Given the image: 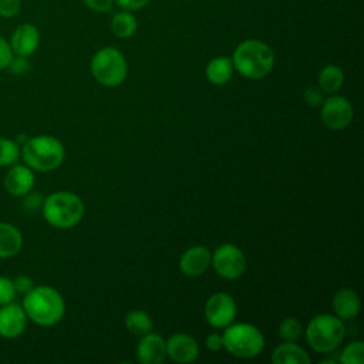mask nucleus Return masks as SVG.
<instances>
[{
    "label": "nucleus",
    "mask_w": 364,
    "mask_h": 364,
    "mask_svg": "<svg viewBox=\"0 0 364 364\" xmlns=\"http://www.w3.org/2000/svg\"><path fill=\"white\" fill-rule=\"evenodd\" d=\"M23 162L37 172H51L61 166L65 158V148L60 139L53 135L41 134L21 145Z\"/></svg>",
    "instance_id": "nucleus-3"
},
{
    "label": "nucleus",
    "mask_w": 364,
    "mask_h": 364,
    "mask_svg": "<svg viewBox=\"0 0 364 364\" xmlns=\"http://www.w3.org/2000/svg\"><path fill=\"white\" fill-rule=\"evenodd\" d=\"M13 74L16 75H23L30 70V64L27 61V57H21V55H13L9 67H7Z\"/></svg>",
    "instance_id": "nucleus-30"
},
{
    "label": "nucleus",
    "mask_w": 364,
    "mask_h": 364,
    "mask_svg": "<svg viewBox=\"0 0 364 364\" xmlns=\"http://www.w3.org/2000/svg\"><path fill=\"white\" fill-rule=\"evenodd\" d=\"M23 309L33 323L51 327L60 323L65 314V301L58 290L51 286H34L24 294Z\"/></svg>",
    "instance_id": "nucleus-1"
},
{
    "label": "nucleus",
    "mask_w": 364,
    "mask_h": 364,
    "mask_svg": "<svg viewBox=\"0 0 364 364\" xmlns=\"http://www.w3.org/2000/svg\"><path fill=\"white\" fill-rule=\"evenodd\" d=\"M343 364H363L364 363V344L363 341H353L344 347L340 354Z\"/></svg>",
    "instance_id": "nucleus-26"
},
{
    "label": "nucleus",
    "mask_w": 364,
    "mask_h": 364,
    "mask_svg": "<svg viewBox=\"0 0 364 364\" xmlns=\"http://www.w3.org/2000/svg\"><path fill=\"white\" fill-rule=\"evenodd\" d=\"M212 253L206 246L198 245L186 249L179 259V269L183 274L195 277L206 272L210 264Z\"/></svg>",
    "instance_id": "nucleus-16"
},
{
    "label": "nucleus",
    "mask_w": 364,
    "mask_h": 364,
    "mask_svg": "<svg viewBox=\"0 0 364 364\" xmlns=\"http://www.w3.org/2000/svg\"><path fill=\"white\" fill-rule=\"evenodd\" d=\"M210 264L220 277L226 280H235L240 277L246 270V256L237 246L225 243L213 252Z\"/></svg>",
    "instance_id": "nucleus-8"
},
{
    "label": "nucleus",
    "mask_w": 364,
    "mask_h": 364,
    "mask_svg": "<svg viewBox=\"0 0 364 364\" xmlns=\"http://www.w3.org/2000/svg\"><path fill=\"white\" fill-rule=\"evenodd\" d=\"M36 182L34 171L26 164H13L4 175L3 185L7 193L11 196L21 198L30 191H33Z\"/></svg>",
    "instance_id": "nucleus-12"
},
{
    "label": "nucleus",
    "mask_w": 364,
    "mask_h": 364,
    "mask_svg": "<svg viewBox=\"0 0 364 364\" xmlns=\"http://www.w3.org/2000/svg\"><path fill=\"white\" fill-rule=\"evenodd\" d=\"M21 146L10 138H0V168L11 166L20 159Z\"/></svg>",
    "instance_id": "nucleus-24"
},
{
    "label": "nucleus",
    "mask_w": 364,
    "mask_h": 364,
    "mask_svg": "<svg viewBox=\"0 0 364 364\" xmlns=\"http://www.w3.org/2000/svg\"><path fill=\"white\" fill-rule=\"evenodd\" d=\"M272 363L274 364H310L311 358L307 354V351L297 346L294 341H283L279 344L273 354H272Z\"/></svg>",
    "instance_id": "nucleus-18"
},
{
    "label": "nucleus",
    "mask_w": 364,
    "mask_h": 364,
    "mask_svg": "<svg viewBox=\"0 0 364 364\" xmlns=\"http://www.w3.org/2000/svg\"><path fill=\"white\" fill-rule=\"evenodd\" d=\"M21 0H0V16L10 18L20 11Z\"/></svg>",
    "instance_id": "nucleus-29"
},
{
    "label": "nucleus",
    "mask_w": 364,
    "mask_h": 364,
    "mask_svg": "<svg viewBox=\"0 0 364 364\" xmlns=\"http://www.w3.org/2000/svg\"><path fill=\"white\" fill-rule=\"evenodd\" d=\"M344 82V73L338 65L327 64L318 73V88L323 92L334 94L337 92Z\"/></svg>",
    "instance_id": "nucleus-21"
},
{
    "label": "nucleus",
    "mask_w": 364,
    "mask_h": 364,
    "mask_svg": "<svg viewBox=\"0 0 364 364\" xmlns=\"http://www.w3.org/2000/svg\"><path fill=\"white\" fill-rule=\"evenodd\" d=\"M205 318L213 328H225L233 323L237 307L233 297L228 293L219 291L209 296L205 303Z\"/></svg>",
    "instance_id": "nucleus-9"
},
{
    "label": "nucleus",
    "mask_w": 364,
    "mask_h": 364,
    "mask_svg": "<svg viewBox=\"0 0 364 364\" xmlns=\"http://www.w3.org/2000/svg\"><path fill=\"white\" fill-rule=\"evenodd\" d=\"M13 51L10 47V43L6 41L4 37L0 36V71L6 70L13 58Z\"/></svg>",
    "instance_id": "nucleus-31"
},
{
    "label": "nucleus",
    "mask_w": 364,
    "mask_h": 364,
    "mask_svg": "<svg viewBox=\"0 0 364 364\" xmlns=\"http://www.w3.org/2000/svg\"><path fill=\"white\" fill-rule=\"evenodd\" d=\"M138 21L132 11L121 10L111 18V31L118 38H129L136 33Z\"/></svg>",
    "instance_id": "nucleus-22"
},
{
    "label": "nucleus",
    "mask_w": 364,
    "mask_h": 364,
    "mask_svg": "<svg viewBox=\"0 0 364 364\" xmlns=\"http://www.w3.org/2000/svg\"><path fill=\"white\" fill-rule=\"evenodd\" d=\"M43 216L48 225L57 229H71L77 226L85 212L82 199L68 191H57L43 200Z\"/></svg>",
    "instance_id": "nucleus-4"
},
{
    "label": "nucleus",
    "mask_w": 364,
    "mask_h": 364,
    "mask_svg": "<svg viewBox=\"0 0 364 364\" xmlns=\"http://www.w3.org/2000/svg\"><path fill=\"white\" fill-rule=\"evenodd\" d=\"M206 347L210 351H220L223 348V340H222V334L219 333H210L206 337Z\"/></svg>",
    "instance_id": "nucleus-36"
},
{
    "label": "nucleus",
    "mask_w": 364,
    "mask_h": 364,
    "mask_svg": "<svg viewBox=\"0 0 364 364\" xmlns=\"http://www.w3.org/2000/svg\"><path fill=\"white\" fill-rule=\"evenodd\" d=\"M82 1L90 10L95 13H105L111 10V7L114 6V0H82Z\"/></svg>",
    "instance_id": "nucleus-35"
},
{
    "label": "nucleus",
    "mask_w": 364,
    "mask_h": 364,
    "mask_svg": "<svg viewBox=\"0 0 364 364\" xmlns=\"http://www.w3.org/2000/svg\"><path fill=\"white\" fill-rule=\"evenodd\" d=\"M91 74L104 87L121 85L128 74L124 54L115 47L100 48L91 58Z\"/></svg>",
    "instance_id": "nucleus-7"
},
{
    "label": "nucleus",
    "mask_w": 364,
    "mask_h": 364,
    "mask_svg": "<svg viewBox=\"0 0 364 364\" xmlns=\"http://www.w3.org/2000/svg\"><path fill=\"white\" fill-rule=\"evenodd\" d=\"M321 121L328 129H344L354 117L351 102L341 95H331L321 102Z\"/></svg>",
    "instance_id": "nucleus-10"
},
{
    "label": "nucleus",
    "mask_w": 364,
    "mask_h": 364,
    "mask_svg": "<svg viewBox=\"0 0 364 364\" xmlns=\"http://www.w3.org/2000/svg\"><path fill=\"white\" fill-rule=\"evenodd\" d=\"M23 198V208L27 210V212H36L38 209H41L43 206V200L44 198L38 193V192H33L30 191L28 193H26Z\"/></svg>",
    "instance_id": "nucleus-28"
},
{
    "label": "nucleus",
    "mask_w": 364,
    "mask_h": 364,
    "mask_svg": "<svg viewBox=\"0 0 364 364\" xmlns=\"http://www.w3.org/2000/svg\"><path fill=\"white\" fill-rule=\"evenodd\" d=\"M16 296H17V291H16L13 279L0 276V306L14 301Z\"/></svg>",
    "instance_id": "nucleus-27"
},
{
    "label": "nucleus",
    "mask_w": 364,
    "mask_h": 364,
    "mask_svg": "<svg viewBox=\"0 0 364 364\" xmlns=\"http://www.w3.org/2000/svg\"><path fill=\"white\" fill-rule=\"evenodd\" d=\"M40 46V31L31 23L20 24L11 34L10 47L14 55L30 57Z\"/></svg>",
    "instance_id": "nucleus-14"
},
{
    "label": "nucleus",
    "mask_w": 364,
    "mask_h": 364,
    "mask_svg": "<svg viewBox=\"0 0 364 364\" xmlns=\"http://www.w3.org/2000/svg\"><path fill=\"white\" fill-rule=\"evenodd\" d=\"M303 333L301 323L294 317H286L279 324V336L284 341H296Z\"/></svg>",
    "instance_id": "nucleus-25"
},
{
    "label": "nucleus",
    "mask_w": 364,
    "mask_h": 364,
    "mask_svg": "<svg viewBox=\"0 0 364 364\" xmlns=\"http://www.w3.org/2000/svg\"><path fill=\"white\" fill-rule=\"evenodd\" d=\"M13 283H14V287H16V291L20 293V294H26L28 293L33 287H34V282L31 277H28L27 274H18L13 279Z\"/></svg>",
    "instance_id": "nucleus-33"
},
{
    "label": "nucleus",
    "mask_w": 364,
    "mask_h": 364,
    "mask_svg": "<svg viewBox=\"0 0 364 364\" xmlns=\"http://www.w3.org/2000/svg\"><path fill=\"white\" fill-rule=\"evenodd\" d=\"M233 63L232 58L225 57V55H219L212 58L206 68H205V74L209 82L215 84V85H223L226 84L232 75H233Z\"/></svg>",
    "instance_id": "nucleus-20"
},
{
    "label": "nucleus",
    "mask_w": 364,
    "mask_h": 364,
    "mask_svg": "<svg viewBox=\"0 0 364 364\" xmlns=\"http://www.w3.org/2000/svg\"><path fill=\"white\" fill-rule=\"evenodd\" d=\"M28 317L23 306L11 301L0 306V337L13 340L20 337L27 327Z\"/></svg>",
    "instance_id": "nucleus-11"
},
{
    "label": "nucleus",
    "mask_w": 364,
    "mask_h": 364,
    "mask_svg": "<svg viewBox=\"0 0 364 364\" xmlns=\"http://www.w3.org/2000/svg\"><path fill=\"white\" fill-rule=\"evenodd\" d=\"M222 340L223 348L237 358H253L264 347L263 333L250 323H230L225 327Z\"/></svg>",
    "instance_id": "nucleus-6"
},
{
    "label": "nucleus",
    "mask_w": 364,
    "mask_h": 364,
    "mask_svg": "<svg viewBox=\"0 0 364 364\" xmlns=\"http://www.w3.org/2000/svg\"><path fill=\"white\" fill-rule=\"evenodd\" d=\"M333 310L340 320H351L360 313V297L351 289H340L333 297Z\"/></svg>",
    "instance_id": "nucleus-17"
},
{
    "label": "nucleus",
    "mask_w": 364,
    "mask_h": 364,
    "mask_svg": "<svg viewBox=\"0 0 364 364\" xmlns=\"http://www.w3.org/2000/svg\"><path fill=\"white\" fill-rule=\"evenodd\" d=\"M23 246V235L17 226L9 222H0V259L16 256Z\"/></svg>",
    "instance_id": "nucleus-19"
},
{
    "label": "nucleus",
    "mask_w": 364,
    "mask_h": 364,
    "mask_svg": "<svg viewBox=\"0 0 364 364\" xmlns=\"http://www.w3.org/2000/svg\"><path fill=\"white\" fill-rule=\"evenodd\" d=\"M232 63L240 75L250 80H260L273 70L274 53L266 43L250 38L236 46Z\"/></svg>",
    "instance_id": "nucleus-2"
},
{
    "label": "nucleus",
    "mask_w": 364,
    "mask_h": 364,
    "mask_svg": "<svg viewBox=\"0 0 364 364\" xmlns=\"http://www.w3.org/2000/svg\"><path fill=\"white\" fill-rule=\"evenodd\" d=\"M166 344V357L179 364H188L198 358L199 355V344L198 341L186 334L176 333L165 340Z\"/></svg>",
    "instance_id": "nucleus-13"
},
{
    "label": "nucleus",
    "mask_w": 364,
    "mask_h": 364,
    "mask_svg": "<svg viewBox=\"0 0 364 364\" xmlns=\"http://www.w3.org/2000/svg\"><path fill=\"white\" fill-rule=\"evenodd\" d=\"M125 327L127 330L136 337H142L152 331L154 323L148 313L142 310H132L125 316Z\"/></svg>",
    "instance_id": "nucleus-23"
},
{
    "label": "nucleus",
    "mask_w": 364,
    "mask_h": 364,
    "mask_svg": "<svg viewBox=\"0 0 364 364\" xmlns=\"http://www.w3.org/2000/svg\"><path fill=\"white\" fill-rule=\"evenodd\" d=\"M136 358L142 364H161L166 358L165 338L156 333H148L141 337L136 346Z\"/></svg>",
    "instance_id": "nucleus-15"
},
{
    "label": "nucleus",
    "mask_w": 364,
    "mask_h": 364,
    "mask_svg": "<svg viewBox=\"0 0 364 364\" xmlns=\"http://www.w3.org/2000/svg\"><path fill=\"white\" fill-rule=\"evenodd\" d=\"M149 1L151 0H114V3H117L118 7H121V10L127 11H138L148 6Z\"/></svg>",
    "instance_id": "nucleus-34"
},
{
    "label": "nucleus",
    "mask_w": 364,
    "mask_h": 364,
    "mask_svg": "<svg viewBox=\"0 0 364 364\" xmlns=\"http://www.w3.org/2000/svg\"><path fill=\"white\" fill-rule=\"evenodd\" d=\"M304 101H306V104H309L311 107L321 105V102L324 101L323 91L318 87H309L304 91Z\"/></svg>",
    "instance_id": "nucleus-32"
},
{
    "label": "nucleus",
    "mask_w": 364,
    "mask_h": 364,
    "mask_svg": "<svg viewBox=\"0 0 364 364\" xmlns=\"http://www.w3.org/2000/svg\"><path fill=\"white\" fill-rule=\"evenodd\" d=\"M307 344L317 353H333L344 340L346 327L343 320L333 314L314 316L304 330Z\"/></svg>",
    "instance_id": "nucleus-5"
}]
</instances>
